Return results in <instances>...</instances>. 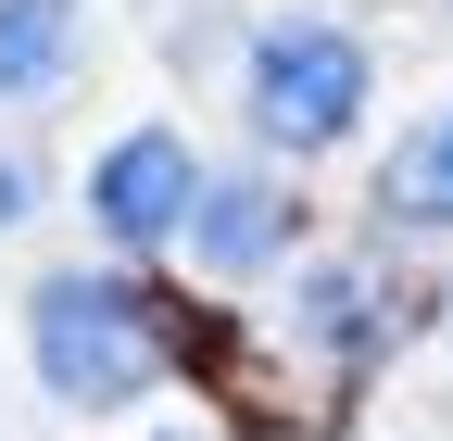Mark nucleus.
I'll use <instances>...</instances> for the list:
<instances>
[{
  "instance_id": "f257e3e1",
  "label": "nucleus",
  "mask_w": 453,
  "mask_h": 441,
  "mask_svg": "<svg viewBox=\"0 0 453 441\" xmlns=\"http://www.w3.org/2000/svg\"><path fill=\"white\" fill-rule=\"evenodd\" d=\"M26 341H38V378L64 404H139L164 366H177V341H164L151 290L127 278H88V265H64V278L26 290Z\"/></svg>"
},
{
  "instance_id": "f03ea898",
  "label": "nucleus",
  "mask_w": 453,
  "mask_h": 441,
  "mask_svg": "<svg viewBox=\"0 0 453 441\" xmlns=\"http://www.w3.org/2000/svg\"><path fill=\"white\" fill-rule=\"evenodd\" d=\"M353 114H365V38H340V26H315V13H290V26L252 38V127H265L277 151L353 139Z\"/></svg>"
},
{
  "instance_id": "7ed1b4c3",
  "label": "nucleus",
  "mask_w": 453,
  "mask_h": 441,
  "mask_svg": "<svg viewBox=\"0 0 453 441\" xmlns=\"http://www.w3.org/2000/svg\"><path fill=\"white\" fill-rule=\"evenodd\" d=\"M189 202H202V164H189V139H164V127L113 139V151H101V177H88V214H101L127 252L177 240V228H189Z\"/></svg>"
},
{
  "instance_id": "20e7f679",
  "label": "nucleus",
  "mask_w": 453,
  "mask_h": 441,
  "mask_svg": "<svg viewBox=\"0 0 453 441\" xmlns=\"http://www.w3.org/2000/svg\"><path fill=\"white\" fill-rule=\"evenodd\" d=\"M214 278H252V265L290 240V202H277L265 177H202V202H189V228H177Z\"/></svg>"
},
{
  "instance_id": "39448f33",
  "label": "nucleus",
  "mask_w": 453,
  "mask_h": 441,
  "mask_svg": "<svg viewBox=\"0 0 453 441\" xmlns=\"http://www.w3.org/2000/svg\"><path fill=\"white\" fill-rule=\"evenodd\" d=\"M378 214H390V228H453V101L390 139V164H378Z\"/></svg>"
},
{
  "instance_id": "423d86ee",
  "label": "nucleus",
  "mask_w": 453,
  "mask_h": 441,
  "mask_svg": "<svg viewBox=\"0 0 453 441\" xmlns=\"http://www.w3.org/2000/svg\"><path fill=\"white\" fill-rule=\"evenodd\" d=\"M64 50H76V0H0V101L50 89Z\"/></svg>"
},
{
  "instance_id": "0eeeda50",
  "label": "nucleus",
  "mask_w": 453,
  "mask_h": 441,
  "mask_svg": "<svg viewBox=\"0 0 453 441\" xmlns=\"http://www.w3.org/2000/svg\"><path fill=\"white\" fill-rule=\"evenodd\" d=\"M303 328H315L327 353H353L365 328H378V290H365V265H315V278H303Z\"/></svg>"
},
{
  "instance_id": "6e6552de",
  "label": "nucleus",
  "mask_w": 453,
  "mask_h": 441,
  "mask_svg": "<svg viewBox=\"0 0 453 441\" xmlns=\"http://www.w3.org/2000/svg\"><path fill=\"white\" fill-rule=\"evenodd\" d=\"M26 190H38V177H26L13 151H0V228H13V214H26Z\"/></svg>"
}]
</instances>
